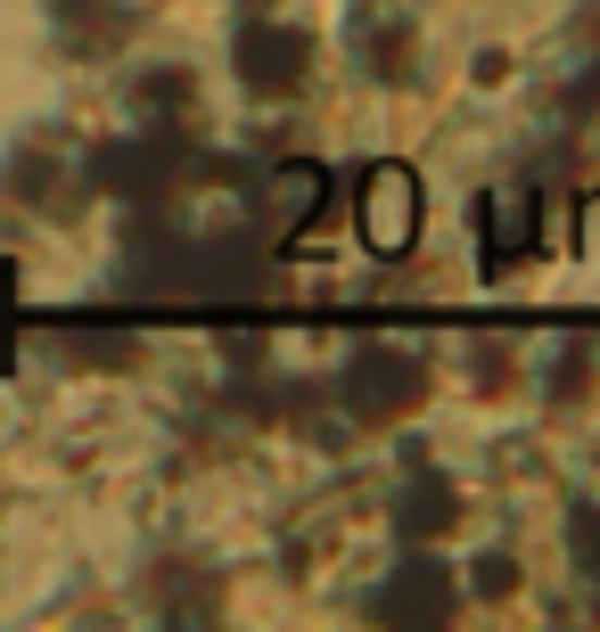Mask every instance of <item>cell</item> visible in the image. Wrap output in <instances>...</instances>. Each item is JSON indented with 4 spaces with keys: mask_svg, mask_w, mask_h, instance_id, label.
Returning a JSON list of instances; mask_svg holds the SVG:
<instances>
[{
    "mask_svg": "<svg viewBox=\"0 0 600 632\" xmlns=\"http://www.w3.org/2000/svg\"><path fill=\"white\" fill-rule=\"evenodd\" d=\"M584 230H592V239H584V247H592V255H600V198L584 205Z\"/></svg>",
    "mask_w": 600,
    "mask_h": 632,
    "instance_id": "1",
    "label": "cell"
}]
</instances>
